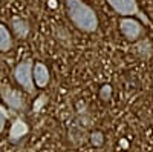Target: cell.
Here are the masks:
<instances>
[{"label": "cell", "mask_w": 153, "mask_h": 152, "mask_svg": "<svg viewBox=\"0 0 153 152\" xmlns=\"http://www.w3.org/2000/svg\"><path fill=\"white\" fill-rule=\"evenodd\" d=\"M68 17L83 32H95L98 29V17L94 8L86 5L83 0H66Z\"/></svg>", "instance_id": "obj_1"}, {"label": "cell", "mask_w": 153, "mask_h": 152, "mask_svg": "<svg viewBox=\"0 0 153 152\" xmlns=\"http://www.w3.org/2000/svg\"><path fill=\"white\" fill-rule=\"evenodd\" d=\"M107 3L110 8L117 12V14L123 17H130V16H138V19L146 25H150L149 17L146 16V12L141 11L138 5V0H107Z\"/></svg>", "instance_id": "obj_2"}, {"label": "cell", "mask_w": 153, "mask_h": 152, "mask_svg": "<svg viewBox=\"0 0 153 152\" xmlns=\"http://www.w3.org/2000/svg\"><path fill=\"white\" fill-rule=\"evenodd\" d=\"M32 66H34V61L31 58H26V60L20 61L14 71V77H16L17 83L28 94H34V88H35L34 79H32Z\"/></svg>", "instance_id": "obj_3"}, {"label": "cell", "mask_w": 153, "mask_h": 152, "mask_svg": "<svg viewBox=\"0 0 153 152\" xmlns=\"http://www.w3.org/2000/svg\"><path fill=\"white\" fill-rule=\"evenodd\" d=\"M120 31L129 42H135L144 32V26L141 22H138L130 17H124L120 20Z\"/></svg>", "instance_id": "obj_4"}, {"label": "cell", "mask_w": 153, "mask_h": 152, "mask_svg": "<svg viewBox=\"0 0 153 152\" xmlns=\"http://www.w3.org/2000/svg\"><path fill=\"white\" fill-rule=\"evenodd\" d=\"M0 95H2L3 101L11 108V109H16V111H20L25 108V100H23V95L20 91L17 89H12L8 85H2L0 86Z\"/></svg>", "instance_id": "obj_5"}, {"label": "cell", "mask_w": 153, "mask_h": 152, "mask_svg": "<svg viewBox=\"0 0 153 152\" xmlns=\"http://www.w3.org/2000/svg\"><path fill=\"white\" fill-rule=\"evenodd\" d=\"M32 79H34V83L38 88L48 86V83H49V71H48L45 63L38 61L32 66Z\"/></svg>", "instance_id": "obj_6"}, {"label": "cell", "mask_w": 153, "mask_h": 152, "mask_svg": "<svg viewBox=\"0 0 153 152\" xmlns=\"http://www.w3.org/2000/svg\"><path fill=\"white\" fill-rule=\"evenodd\" d=\"M28 131H29L28 124L25 123L22 118H17V120H14V123H12V126H11L9 140H11L12 143H16V142L22 140V138L28 134Z\"/></svg>", "instance_id": "obj_7"}, {"label": "cell", "mask_w": 153, "mask_h": 152, "mask_svg": "<svg viewBox=\"0 0 153 152\" xmlns=\"http://www.w3.org/2000/svg\"><path fill=\"white\" fill-rule=\"evenodd\" d=\"M11 26L14 34L19 37V39H26L29 34V23L23 19H14L11 22Z\"/></svg>", "instance_id": "obj_8"}, {"label": "cell", "mask_w": 153, "mask_h": 152, "mask_svg": "<svg viewBox=\"0 0 153 152\" xmlns=\"http://www.w3.org/2000/svg\"><path fill=\"white\" fill-rule=\"evenodd\" d=\"M11 48H12L11 32L3 23H0V51H2V52H6V51H9Z\"/></svg>", "instance_id": "obj_9"}, {"label": "cell", "mask_w": 153, "mask_h": 152, "mask_svg": "<svg viewBox=\"0 0 153 152\" xmlns=\"http://www.w3.org/2000/svg\"><path fill=\"white\" fill-rule=\"evenodd\" d=\"M133 51H135V52H138L136 55L147 58V57H150V55H152V45H150V42H149V40L138 42V45H135V46H133Z\"/></svg>", "instance_id": "obj_10"}, {"label": "cell", "mask_w": 153, "mask_h": 152, "mask_svg": "<svg viewBox=\"0 0 153 152\" xmlns=\"http://www.w3.org/2000/svg\"><path fill=\"white\" fill-rule=\"evenodd\" d=\"M110 95H112V86L110 85H104L103 88H101L100 91V97L103 101H109L110 100Z\"/></svg>", "instance_id": "obj_11"}, {"label": "cell", "mask_w": 153, "mask_h": 152, "mask_svg": "<svg viewBox=\"0 0 153 152\" xmlns=\"http://www.w3.org/2000/svg\"><path fill=\"white\" fill-rule=\"evenodd\" d=\"M91 140H92V145L94 146H101V145L104 143V135L101 134V132H92Z\"/></svg>", "instance_id": "obj_12"}, {"label": "cell", "mask_w": 153, "mask_h": 152, "mask_svg": "<svg viewBox=\"0 0 153 152\" xmlns=\"http://www.w3.org/2000/svg\"><path fill=\"white\" fill-rule=\"evenodd\" d=\"M6 120H8V111H6V109L2 106V105H0V132L3 131Z\"/></svg>", "instance_id": "obj_13"}, {"label": "cell", "mask_w": 153, "mask_h": 152, "mask_svg": "<svg viewBox=\"0 0 153 152\" xmlns=\"http://www.w3.org/2000/svg\"><path fill=\"white\" fill-rule=\"evenodd\" d=\"M46 101H48V97H46L45 94H43V95H40V97H38V98L35 100V103H34V111L37 112L38 109H42V108L45 106Z\"/></svg>", "instance_id": "obj_14"}]
</instances>
